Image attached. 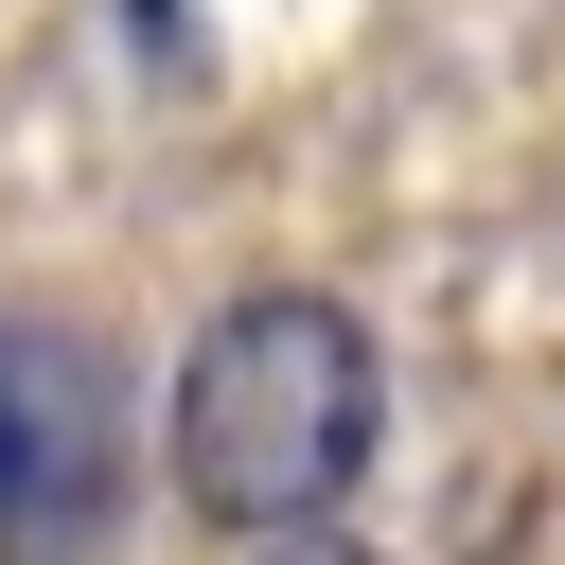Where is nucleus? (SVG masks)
Returning a JSON list of instances; mask_svg holds the SVG:
<instances>
[{
	"label": "nucleus",
	"mask_w": 565,
	"mask_h": 565,
	"mask_svg": "<svg viewBox=\"0 0 565 565\" xmlns=\"http://www.w3.org/2000/svg\"><path fill=\"white\" fill-rule=\"evenodd\" d=\"M106 477H124V388H106V353L53 335V318H0V547L88 530Z\"/></svg>",
	"instance_id": "2"
},
{
	"label": "nucleus",
	"mask_w": 565,
	"mask_h": 565,
	"mask_svg": "<svg viewBox=\"0 0 565 565\" xmlns=\"http://www.w3.org/2000/svg\"><path fill=\"white\" fill-rule=\"evenodd\" d=\"M371 441H388V371H371L353 300H318V282H247V300H212L194 353H177V388H159V459H177V494H194L212 530H247V547L335 530L353 477H371Z\"/></svg>",
	"instance_id": "1"
}]
</instances>
